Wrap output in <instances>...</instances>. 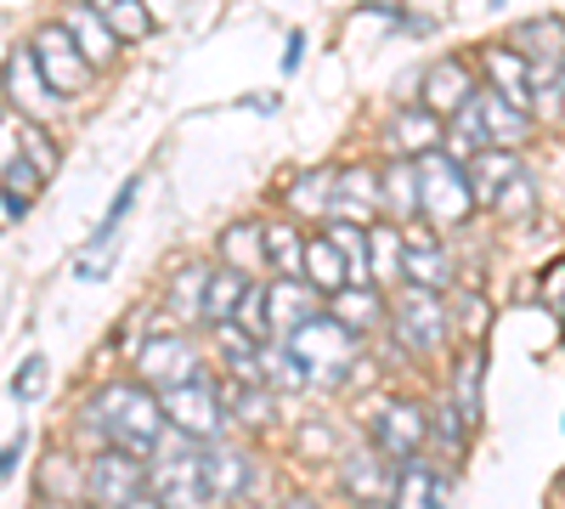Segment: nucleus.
I'll list each match as a JSON object with an SVG mask.
<instances>
[{
  "label": "nucleus",
  "mask_w": 565,
  "mask_h": 509,
  "mask_svg": "<svg viewBox=\"0 0 565 509\" xmlns=\"http://www.w3.org/2000/svg\"><path fill=\"white\" fill-rule=\"evenodd\" d=\"M40 385H45V357H29V362L18 368V380H12V396H18V402H34Z\"/></svg>",
  "instance_id": "37998d69"
},
{
  "label": "nucleus",
  "mask_w": 565,
  "mask_h": 509,
  "mask_svg": "<svg viewBox=\"0 0 565 509\" xmlns=\"http://www.w3.org/2000/svg\"><path fill=\"white\" fill-rule=\"evenodd\" d=\"M306 272H311V289H317V295H340V289L351 284L345 255L334 250V238H317V244H306Z\"/></svg>",
  "instance_id": "5701e85b"
},
{
  "label": "nucleus",
  "mask_w": 565,
  "mask_h": 509,
  "mask_svg": "<svg viewBox=\"0 0 565 509\" xmlns=\"http://www.w3.org/2000/svg\"><path fill=\"white\" fill-rule=\"evenodd\" d=\"M282 509H317V503L311 498H295V503H282Z\"/></svg>",
  "instance_id": "8fccbe9b"
},
{
  "label": "nucleus",
  "mask_w": 565,
  "mask_h": 509,
  "mask_svg": "<svg viewBox=\"0 0 565 509\" xmlns=\"http://www.w3.org/2000/svg\"><path fill=\"white\" fill-rule=\"evenodd\" d=\"M141 380L153 385H181V380H199V346L181 340V335H153L141 346Z\"/></svg>",
  "instance_id": "9d476101"
},
{
  "label": "nucleus",
  "mask_w": 565,
  "mask_h": 509,
  "mask_svg": "<svg viewBox=\"0 0 565 509\" xmlns=\"http://www.w3.org/2000/svg\"><path fill=\"white\" fill-rule=\"evenodd\" d=\"M244 289H249V277L244 272H210L204 277V306H199V317H210V322H232V311H238V300H244Z\"/></svg>",
  "instance_id": "4be33fe9"
},
{
  "label": "nucleus",
  "mask_w": 565,
  "mask_h": 509,
  "mask_svg": "<svg viewBox=\"0 0 565 509\" xmlns=\"http://www.w3.org/2000/svg\"><path fill=\"white\" fill-rule=\"evenodd\" d=\"M159 465H153V487L164 509H199L204 503V470H199V442L193 436H159Z\"/></svg>",
  "instance_id": "7ed1b4c3"
},
{
  "label": "nucleus",
  "mask_w": 565,
  "mask_h": 509,
  "mask_svg": "<svg viewBox=\"0 0 565 509\" xmlns=\"http://www.w3.org/2000/svg\"><path fill=\"white\" fill-rule=\"evenodd\" d=\"M559 103H565V74H559Z\"/></svg>",
  "instance_id": "603ef678"
},
{
  "label": "nucleus",
  "mask_w": 565,
  "mask_h": 509,
  "mask_svg": "<svg viewBox=\"0 0 565 509\" xmlns=\"http://www.w3.org/2000/svg\"><path fill=\"white\" fill-rule=\"evenodd\" d=\"M487 74H492V91L509 108H532V68L521 63V52L492 45V52H487Z\"/></svg>",
  "instance_id": "2eb2a0df"
},
{
  "label": "nucleus",
  "mask_w": 565,
  "mask_h": 509,
  "mask_svg": "<svg viewBox=\"0 0 565 509\" xmlns=\"http://www.w3.org/2000/svg\"><path fill=\"white\" fill-rule=\"evenodd\" d=\"M260 226H226V238H221V255H226V266L232 272H255L260 261H266V250H260Z\"/></svg>",
  "instance_id": "2f4dec72"
},
{
  "label": "nucleus",
  "mask_w": 565,
  "mask_h": 509,
  "mask_svg": "<svg viewBox=\"0 0 565 509\" xmlns=\"http://www.w3.org/2000/svg\"><path fill=\"white\" fill-rule=\"evenodd\" d=\"M396 509H441V476H436V465L407 458L402 476H396Z\"/></svg>",
  "instance_id": "412c9836"
},
{
  "label": "nucleus",
  "mask_w": 565,
  "mask_h": 509,
  "mask_svg": "<svg viewBox=\"0 0 565 509\" xmlns=\"http://www.w3.org/2000/svg\"><path fill=\"white\" fill-rule=\"evenodd\" d=\"M492 204L503 210V221H526V215H532V181L514 176V181H509V188H503Z\"/></svg>",
  "instance_id": "79ce46f5"
},
{
  "label": "nucleus",
  "mask_w": 565,
  "mask_h": 509,
  "mask_svg": "<svg viewBox=\"0 0 565 509\" xmlns=\"http://www.w3.org/2000/svg\"><path fill=\"white\" fill-rule=\"evenodd\" d=\"M204 266H186L181 277H175V295H170V306L175 311H186V317H199V306H204Z\"/></svg>",
  "instance_id": "58836bf2"
},
{
  "label": "nucleus",
  "mask_w": 565,
  "mask_h": 509,
  "mask_svg": "<svg viewBox=\"0 0 565 509\" xmlns=\"http://www.w3.org/2000/svg\"><path fill=\"white\" fill-rule=\"evenodd\" d=\"M141 481H148V470L136 465V453H119V447H103V458L85 470V487H90V503L97 509H125Z\"/></svg>",
  "instance_id": "6e6552de"
},
{
  "label": "nucleus",
  "mask_w": 565,
  "mask_h": 509,
  "mask_svg": "<svg viewBox=\"0 0 565 509\" xmlns=\"http://www.w3.org/2000/svg\"><path fill=\"white\" fill-rule=\"evenodd\" d=\"M514 176H521V159L503 153V148H481V153L463 159V181H469V199L476 204H492Z\"/></svg>",
  "instance_id": "f8f14e48"
},
{
  "label": "nucleus",
  "mask_w": 565,
  "mask_h": 509,
  "mask_svg": "<svg viewBox=\"0 0 565 509\" xmlns=\"http://www.w3.org/2000/svg\"><path fill=\"white\" fill-rule=\"evenodd\" d=\"M199 470H204V498H238V492H249V458H238V453H226V447H199Z\"/></svg>",
  "instance_id": "4468645a"
},
{
  "label": "nucleus",
  "mask_w": 565,
  "mask_h": 509,
  "mask_svg": "<svg viewBox=\"0 0 565 509\" xmlns=\"http://www.w3.org/2000/svg\"><path fill=\"white\" fill-rule=\"evenodd\" d=\"M255 362H260V385H282V391H289V385H306V380H311V374H306V362H300L289 346H282V340L260 346Z\"/></svg>",
  "instance_id": "c85d7f7f"
},
{
  "label": "nucleus",
  "mask_w": 565,
  "mask_h": 509,
  "mask_svg": "<svg viewBox=\"0 0 565 509\" xmlns=\"http://www.w3.org/2000/svg\"><path fill=\"white\" fill-rule=\"evenodd\" d=\"M334 250L345 255V272H351V284H367V233L362 226H351V221H334Z\"/></svg>",
  "instance_id": "72a5a7b5"
},
{
  "label": "nucleus",
  "mask_w": 565,
  "mask_h": 509,
  "mask_svg": "<svg viewBox=\"0 0 565 509\" xmlns=\"http://www.w3.org/2000/svg\"><path fill=\"white\" fill-rule=\"evenodd\" d=\"M402 233H396V226H367V277H373V284H396V277H402Z\"/></svg>",
  "instance_id": "bb28decb"
},
{
  "label": "nucleus",
  "mask_w": 565,
  "mask_h": 509,
  "mask_svg": "<svg viewBox=\"0 0 565 509\" xmlns=\"http://www.w3.org/2000/svg\"><path fill=\"white\" fill-rule=\"evenodd\" d=\"M23 148H29V165H34L40 176L57 170V148H52V136H45L40 125H23Z\"/></svg>",
  "instance_id": "a19ab883"
},
{
  "label": "nucleus",
  "mask_w": 565,
  "mask_h": 509,
  "mask_svg": "<svg viewBox=\"0 0 565 509\" xmlns=\"http://www.w3.org/2000/svg\"><path fill=\"white\" fill-rule=\"evenodd\" d=\"M52 509H79V503H68V498H63V503H52Z\"/></svg>",
  "instance_id": "3c124183"
},
{
  "label": "nucleus",
  "mask_w": 565,
  "mask_h": 509,
  "mask_svg": "<svg viewBox=\"0 0 565 509\" xmlns=\"http://www.w3.org/2000/svg\"><path fill=\"white\" fill-rule=\"evenodd\" d=\"M418 176V210L441 221V226H458L469 210H476V199H469V181H463V165L447 159V153H418L413 165Z\"/></svg>",
  "instance_id": "f03ea898"
},
{
  "label": "nucleus",
  "mask_w": 565,
  "mask_h": 509,
  "mask_svg": "<svg viewBox=\"0 0 565 509\" xmlns=\"http://www.w3.org/2000/svg\"><path fill=\"white\" fill-rule=\"evenodd\" d=\"M391 322H396L402 346H407V351H418V357L441 351V340H447V317H441L436 289H418V284H407V289L396 295V306H391Z\"/></svg>",
  "instance_id": "0eeeda50"
},
{
  "label": "nucleus",
  "mask_w": 565,
  "mask_h": 509,
  "mask_svg": "<svg viewBox=\"0 0 565 509\" xmlns=\"http://www.w3.org/2000/svg\"><path fill=\"white\" fill-rule=\"evenodd\" d=\"M7 91H12V103H18L29 119L52 114V85L40 79V68H34V57H29V52H18V57H12V68H7Z\"/></svg>",
  "instance_id": "a211bd4d"
},
{
  "label": "nucleus",
  "mask_w": 565,
  "mask_h": 509,
  "mask_svg": "<svg viewBox=\"0 0 565 509\" xmlns=\"http://www.w3.org/2000/svg\"><path fill=\"white\" fill-rule=\"evenodd\" d=\"M340 481H345V492L362 498V503H380V498L391 492V470H380V458H373V453H351Z\"/></svg>",
  "instance_id": "cd10ccee"
},
{
  "label": "nucleus",
  "mask_w": 565,
  "mask_h": 509,
  "mask_svg": "<svg viewBox=\"0 0 565 509\" xmlns=\"http://www.w3.org/2000/svg\"><path fill=\"white\" fill-rule=\"evenodd\" d=\"M328 188H334V170H311V176H300L295 188H289V204L295 210H328Z\"/></svg>",
  "instance_id": "4c0bfd02"
},
{
  "label": "nucleus",
  "mask_w": 565,
  "mask_h": 509,
  "mask_svg": "<svg viewBox=\"0 0 565 509\" xmlns=\"http://www.w3.org/2000/svg\"><path fill=\"white\" fill-rule=\"evenodd\" d=\"M125 509H164V503H159V498H141V492H136V498H130Z\"/></svg>",
  "instance_id": "09e8293b"
},
{
  "label": "nucleus",
  "mask_w": 565,
  "mask_h": 509,
  "mask_svg": "<svg viewBox=\"0 0 565 509\" xmlns=\"http://www.w3.org/2000/svg\"><path fill=\"white\" fill-rule=\"evenodd\" d=\"M441 142V114H430V108H402L396 119H391V148L396 153H430Z\"/></svg>",
  "instance_id": "f3484780"
},
{
  "label": "nucleus",
  "mask_w": 565,
  "mask_h": 509,
  "mask_svg": "<svg viewBox=\"0 0 565 509\" xmlns=\"http://www.w3.org/2000/svg\"><path fill=\"white\" fill-rule=\"evenodd\" d=\"M402 277L418 289H447V255L441 244H402Z\"/></svg>",
  "instance_id": "a878e982"
},
{
  "label": "nucleus",
  "mask_w": 565,
  "mask_h": 509,
  "mask_svg": "<svg viewBox=\"0 0 565 509\" xmlns=\"http://www.w3.org/2000/svg\"><path fill=\"white\" fill-rule=\"evenodd\" d=\"M260 244H266V261H277L282 272H300L306 266V238L295 233V226H271Z\"/></svg>",
  "instance_id": "e433bc0d"
},
{
  "label": "nucleus",
  "mask_w": 565,
  "mask_h": 509,
  "mask_svg": "<svg viewBox=\"0 0 565 509\" xmlns=\"http://www.w3.org/2000/svg\"><path fill=\"white\" fill-rule=\"evenodd\" d=\"M153 396H159V413L170 420V431L193 436V442H215L221 425H226V407H221V396L204 385V374H199V380H181V385H159Z\"/></svg>",
  "instance_id": "20e7f679"
},
{
  "label": "nucleus",
  "mask_w": 565,
  "mask_h": 509,
  "mask_svg": "<svg viewBox=\"0 0 565 509\" xmlns=\"http://www.w3.org/2000/svg\"><path fill=\"white\" fill-rule=\"evenodd\" d=\"M447 136V159H469V153H481V148H492V136H487V125H481V108H476V97H463L458 108H452V130H441Z\"/></svg>",
  "instance_id": "aec40b11"
},
{
  "label": "nucleus",
  "mask_w": 565,
  "mask_h": 509,
  "mask_svg": "<svg viewBox=\"0 0 565 509\" xmlns=\"http://www.w3.org/2000/svg\"><path fill=\"white\" fill-rule=\"evenodd\" d=\"M476 108H481V125H487V136H492V148L521 142V136H526V108H509L498 91H481Z\"/></svg>",
  "instance_id": "b1692460"
},
{
  "label": "nucleus",
  "mask_w": 565,
  "mask_h": 509,
  "mask_svg": "<svg viewBox=\"0 0 565 509\" xmlns=\"http://www.w3.org/2000/svg\"><path fill=\"white\" fill-rule=\"evenodd\" d=\"M40 181H45V176H40V170H34L29 159H12L7 170H0V193H7V215H12V221H18V215H23V210L34 204Z\"/></svg>",
  "instance_id": "c756f323"
},
{
  "label": "nucleus",
  "mask_w": 565,
  "mask_h": 509,
  "mask_svg": "<svg viewBox=\"0 0 565 509\" xmlns=\"http://www.w3.org/2000/svg\"><path fill=\"white\" fill-rule=\"evenodd\" d=\"M373 188H380V176H373V170H340L334 176V210L345 204V215H362L373 204Z\"/></svg>",
  "instance_id": "473e14b6"
},
{
  "label": "nucleus",
  "mask_w": 565,
  "mask_h": 509,
  "mask_svg": "<svg viewBox=\"0 0 565 509\" xmlns=\"http://www.w3.org/2000/svg\"><path fill=\"white\" fill-rule=\"evenodd\" d=\"M367 509H385V503H367ZM391 509H396V503H391Z\"/></svg>",
  "instance_id": "864d4df0"
},
{
  "label": "nucleus",
  "mask_w": 565,
  "mask_h": 509,
  "mask_svg": "<svg viewBox=\"0 0 565 509\" xmlns=\"http://www.w3.org/2000/svg\"><path fill=\"white\" fill-rule=\"evenodd\" d=\"M306 57V34H289V45H282V68L295 74V63Z\"/></svg>",
  "instance_id": "a18cd8bd"
},
{
  "label": "nucleus",
  "mask_w": 565,
  "mask_h": 509,
  "mask_svg": "<svg viewBox=\"0 0 565 509\" xmlns=\"http://www.w3.org/2000/svg\"><path fill=\"white\" fill-rule=\"evenodd\" d=\"M436 436L447 442V453H463V420H458V407H441V420H436Z\"/></svg>",
  "instance_id": "c03bdc74"
},
{
  "label": "nucleus",
  "mask_w": 565,
  "mask_h": 509,
  "mask_svg": "<svg viewBox=\"0 0 565 509\" xmlns=\"http://www.w3.org/2000/svg\"><path fill=\"white\" fill-rule=\"evenodd\" d=\"M29 57H34L40 79L52 85V97H79V91L90 85V74H97V68L85 63V52L74 45V34H68L63 23H45V29L34 34V52H29Z\"/></svg>",
  "instance_id": "39448f33"
},
{
  "label": "nucleus",
  "mask_w": 565,
  "mask_h": 509,
  "mask_svg": "<svg viewBox=\"0 0 565 509\" xmlns=\"http://www.w3.org/2000/svg\"><path fill=\"white\" fill-rule=\"evenodd\" d=\"M385 193L391 199H380L396 221H407V215H418V176H413V165L407 159H396L391 170H385Z\"/></svg>",
  "instance_id": "7c9ffc66"
},
{
  "label": "nucleus",
  "mask_w": 565,
  "mask_h": 509,
  "mask_svg": "<svg viewBox=\"0 0 565 509\" xmlns=\"http://www.w3.org/2000/svg\"><path fill=\"white\" fill-rule=\"evenodd\" d=\"M103 12V23L114 29V40H148L153 34V12L148 0H90Z\"/></svg>",
  "instance_id": "393cba45"
},
{
  "label": "nucleus",
  "mask_w": 565,
  "mask_h": 509,
  "mask_svg": "<svg viewBox=\"0 0 565 509\" xmlns=\"http://www.w3.org/2000/svg\"><path fill=\"white\" fill-rule=\"evenodd\" d=\"M40 492L63 503V498L74 492V458H63V453H52V458H45V476H40Z\"/></svg>",
  "instance_id": "ea45409f"
},
{
  "label": "nucleus",
  "mask_w": 565,
  "mask_h": 509,
  "mask_svg": "<svg viewBox=\"0 0 565 509\" xmlns=\"http://www.w3.org/2000/svg\"><path fill=\"white\" fill-rule=\"evenodd\" d=\"M463 97H469V68L458 57H447V63H436L430 74H424V108L430 114H452Z\"/></svg>",
  "instance_id": "6ab92c4d"
},
{
  "label": "nucleus",
  "mask_w": 565,
  "mask_h": 509,
  "mask_svg": "<svg viewBox=\"0 0 565 509\" xmlns=\"http://www.w3.org/2000/svg\"><path fill=\"white\" fill-rule=\"evenodd\" d=\"M18 453H23V442H12V447H0V476H12V465H18Z\"/></svg>",
  "instance_id": "de8ad7c7"
},
{
  "label": "nucleus",
  "mask_w": 565,
  "mask_h": 509,
  "mask_svg": "<svg viewBox=\"0 0 565 509\" xmlns=\"http://www.w3.org/2000/svg\"><path fill=\"white\" fill-rule=\"evenodd\" d=\"M385 311H380V295H373V289H340V322H345V329H373V322H380Z\"/></svg>",
  "instance_id": "c9c22d12"
},
{
  "label": "nucleus",
  "mask_w": 565,
  "mask_h": 509,
  "mask_svg": "<svg viewBox=\"0 0 565 509\" xmlns=\"http://www.w3.org/2000/svg\"><path fill=\"white\" fill-rule=\"evenodd\" d=\"M260 295H266V335L289 340L300 322L317 317V289H300L295 277H282V284H271V289H260Z\"/></svg>",
  "instance_id": "9b49d317"
},
{
  "label": "nucleus",
  "mask_w": 565,
  "mask_h": 509,
  "mask_svg": "<svg viewBox=\"0 0 565 509\" xmlns=\"http://www.w3.org/2000/svg\"><path fill=\"white\" fill-rule=\"evenodd\" d=\"M548 300H554V306L565 300V266H554V272H548Z\"/></svg>",
  "instance_id": "49530a36"
},
{
  "label": "nucleus",
  "mask_w": 565,
  "mask_h": 509,
  "mask_svg": "<svg viewBox=\"0 0 565 509\" xmlns=\"http://www.w3.org/2000/svg\"><path fill=\"white\" fill-rule=\"evenodd\" d=\"M514 52H526L532 63V91H537V79H548L554 74V63H565V23L559 18H537V23H526L521 34H514Z\"/></svg>",
  "instance_id": "ddd939ff"
},
{
  "label": "nucleus",
  "mask_w": 565,
  "mask_h": 509,
  "mask_svg": "<svg viewBox=\"0 0 565 509\" xmlns=\"http://www.w3.org/2000/svg\"><path fill=\"white\" fill-rule=\"evenodd\" d=\"M300 362H306V374H322V380H334L340 368L351 362V351H356V329H345L340 317H311V322H300V329L282 340Z\"/></svg>",
  "instance_id": "423d86ee"
},
{
  "label": "nucleus",
  "mask_w": 565,
  "mask_h": 509,
  "mask_svg": "<svg viewBox=\"0 0 565 509\" xmlns=\"http://www.w3.org/2000/svg\"><path fill=\"white\" fill-rule=\"evenodd\" d=\"M458 420L463 425H481V357H463L458 362Z\"/></svg>",
  "instance_id": "f704fd0d"
},
{
  "label": "nucleus",
  "mask_w": 565,
  "mask_h": 509,
  "mask_svg": "<svg viewBox=\"0 0 565 509\" xmlns=\"http://www.w3.org/2000/svg\"><path fill=\"white\" fill-rule=\"evenodd\" d=\"M164 413H159V396L141 391V385H108L85 402V431L103 436V447H119V453H153L159 436H164Z\"/></svg>",
  "instance_id": "f257e3e1"
},
{
  "label": "nucleus",
  "mask_w": 565,
  "mask_h": 509,
  "mask_svg": "<svg viewBox=\"0 0 565 509\" xmlns=\"http://www.w3.org/2000/svg\"><path fill=\"white\" fill-rule=\"evenodd\" d=\"M430 436V420H424L418 402H385L380 420H373V442H380L385 458H413Z\"/></svg>",
  "instance_id": "1a4fd4ad"
},
{
  "label": "nucleus",
  "mask_w": 565,
  "mask_h": 509,
  "mask_svg": "<svg viewBox=\"0 0 565 509\" xmlns=\"http://www.w3.org/2000/svg\"><path fill=\"white\" fill-rule=\"evenodd\" d=\"M63 29L74 34V45L85 52V63H90V68H103V63L114 57V45H119V40H114V29L103 23V12H97V7H74Z\"/></svg>",
  "instance_id": "dca6fc26"
}]
</instances>
